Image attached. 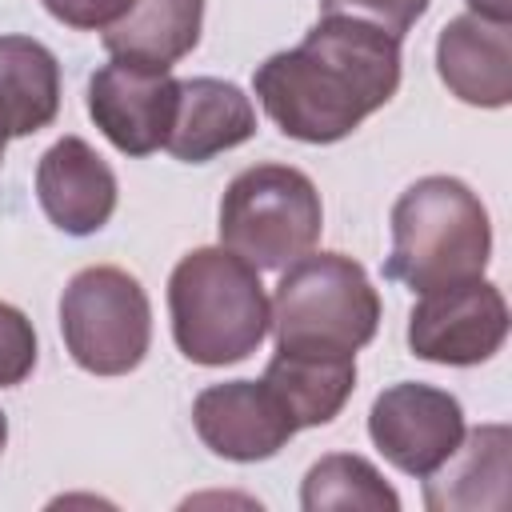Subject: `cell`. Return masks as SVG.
<instances>
[{
    "label": "cell",
    "instance_id": "6da1fadb",
    "mask_svg": "<svg viewBox=\"0 0 512 512\" xmlns=\"http://www.w3.org/2000/svg\"><path fill=\"white\" fill-rule=\"evenodd\" d=\"M400 88V40L352 20L320 16L288 52H272L252 72V92L268 120L304 144L352 136Z\"/></svg>",
    "mask_w": 512,
    "mask_h": 512
},
{
    "label": "cell",
    "instance_id": "7a4b0ae2",
    "mask_svg": "<svg viewBox=\"0 0 512 512\" xmlns=\"http://www.w3.org/2000/svg\"><path fill=\"white\" fill-rule=\"evenodd\" d=\"M172 340L184 360L224 368L248 360L272 324V304L260 272L236 252L192 248L168 276Z\"/></svg>",
    "mask_w": 512,
    "mask_h": 512
},
{
    "label": "cell",
    "instance_id": "3957f363",
    "mask_svg": "<svg viewBox=\"0 0 512 512\" xmlns=\"http://www.w3.org/2000/svg\"><path fill=\"white\" fill-rule=\"evenodd\" d=\"M392 252L384 276L412 292L484 276L492 220L480 196L456 176H420L392 204Z\"/></svg>",
    "mask_w": 512,
    "mask_h": 512
},
{
    "label": "cell",
    "instance_id": "277c9868",
    "mask_svg": "<svg viewBox=\"0 0 512 512\" xmlns=\"http://www.w3.org/2000/svg\"><path fill=\"white\" fill-rule=\"evenodd\" d=\"M276 348L356 356L380 328V296L368 272L344 252L292 260L272 292Z\"/></svg>",
    "mask_w": 512,
    "mask_h": 512
},
{
    "label": "cell",
    "instance_id": "5b68a950",
    "mask_svg": "<svg viewBox=\"0 0 512 512\" xmlns=\"http://www.w3.org/2000/svg\"><path fill=\"white\" fill-rule=\"evenodd\" d=\"M220 244L256 272L288 268L308 256L324 228L316 184L288 164H252L220 196Z\"/></svg>",
    "mask_w": 512,
    "mask_h": 512
},
{
    "label": "cell",
    "instance_id": "8992f818",
    "mask_svg": "<svg viewBox=\"0 0 512 512\" xmlns=\"http://www.w3.org/2000/svg\"><path fill=\"white\" fill-rule=\"evenodd\" d=\"M60 336L68 356L92 376H128L152 344V304L144 284L112 264L80 268L60 296Z\"/></svg>",
    "mask_w": 512,
    "mask_h": 512
},
{
    "label": "cell",
    "instance_id": "52a82bcc",
    "mask_svg": "<svg viewBox=\"0 0 512 512\" xmlns=\"http://www.w3.org/2000/svg\"><path fill=\"white\" fill-rule=\"evenodd\" d=\"M504 336L508 304L504 292L484 276L420 292L416 308L408 312V348L428 364H484L504 348Z\"/></svg>",
    "mask_w": 512,
    "mask_h": 512
},
{
    "label": "cell",
    "instance_id": "ba28073f",
    "mask_svg": "<svg viewBox=\"0 0 512 512\" xmlns=\"http://www.w3.org/2000/svg\"><path fill=\"white\" fill-rule=\"evenodd\" d=\"M368 436L376 452L404 476H432L464 440V408L452 392L400 380L388 384L368 412Z\"/></svg>",
    "mask_w": 512,
    "mask_h": 512
},
{
    "label": "cell",
    "instance_id": "9c48e42d",
    "mask_svg": "<svg viewBox=\"0 0 512 512\" xmlns=\"http://www.w3.org/2000/svg\"><path fill=\"white\" fill-rule=\"evenodd\" d=\"M180 104V80L168 68H148L112 56L88 80V116L124 156H152L168 144Z\"/></svg>",
    "mask_w": 512,
    "mask_h": 512
},
{
    "label": "cell",
    "instance_id": "30bf717a",
    "mask_svg": "<svg viewBox=\"0 0 512 512\" xmlns=\"http://www.w3.org/2000/svg\"><path fill=\"white\" fill-rule=\"evenodd\" d=\"M192 428L208 452L236 464L268 460L296 436L288 408L264 380L208 384L192 400Z\"/></svg>",
    "mask_w": 512,
    "mask_h": 512
},
{
    "label": "cell",
    "instance_id": "8fae6325",
    "mask_svg": "<svg viewBox=\"0 0 512 512\" xmlns=\"http://www.w3.org/2000/svg\"><path fill=\"white\" fill-rule=\"evenodd\" d=\"M116 172L80 136H60L36 164V200L68 236L100 232L116 212Z\"/></svg>",
    "mask_w": 512,
    "mask_h": 512
},
{
    "label": "cell",
    "instance_id": "7c38bea8",
    "mask_svg": "<svg viewBox=\"0 0 512 512\" xmlns=\"http://www.w3.org/2000/svg\"><path fill=\"white\" fill-rule=\"evenodd\" d=\"M436 72L444 88L472 108L512 100V24L464 12L436 36Z\"/></svg>",
    "mask_w": 512,
    "mask_h": 512
},
{
    "label": "cell",
    "instance_id": "4fadbf2b",
    "mask_svg": "<svg viewBox=\"0 0 512 512\" xmlns=\"http://www.w3.org/2000/svg\"><path fill=\"white\" fill-rule=\"evenodd\" d=\"M256 136V108L232 80L188 76L180 80V104L168 132V152L184 164H204Z\"/></svg>",
    "mask_w": 512,
    "mask_h": 512
},
{
    "label": "cell",
    "instance_id": "5bb4252c",
    "mask_svg": "<svg viewBox=\"0 0 512 512\" xmlns=\"http://www.w3.org/2000/svg\"><path fill=\"white\" fill-rule=\"evenodd\" d=\"M508 448L504 424H480L464 432L460 448L424 476V504L432 512H472L508 504Z\"/></svg>",
    "mask_w": 512,
    "mask_h": 512
},
{
    "label": "cell",
    "instance_id": "9a60e30c",
    "mask_svg": "<svg viewBox=\"0 0 512 512\" xmlns=\"http://www.w3.org/2000/svg\"><path fill=\"white\" fill-rule=\"evenodd\" d=\"M264 384L280 396L296 432L332 424L356 388V356L276 348V356L264 368Z\"/></svg>",
    "mask_w": 512,
    "mask_h": 512
},
{
    "label": "cell",
    "instance_id": "2e32d148",
    "mask_svg": "<svg viewBox=\"0 0 512 512\" xmlns=\"http://www.w3.org/2000/svg\"><path fill=\"white\" fill-rule=\"evenodd\" d=\"M204 0H136L132 12L104 32L108 56L148 68H172L200 44Z\"/></svg>",
    "mask_w": 512,
    "mask_h": 512
},
{
    "label": "cell",
    "instance_id": "e0dca14e",
    "mask_svg": "<svg viewBox=\"0 0 512 512\" xmlns=\"http://www.w3.org/2000/svg\"><path fill=\"white\" fill-rule=\"evenodd\" d=\"M0 112L12 136L48 128L60 112V64L32 36H0Z\"/></svg>",
    "mask_w": 512,
    "mask_h": 512
},
{
    "label": "cell",
    "instance_id": "ac0fdd59",
    "mask_svg": "<svg viewBox=\"0 0 512 512\" xmlns=\"http://www.w3.org/2000/svg\"><path fill=\"white\" fill-rule=\"evenodd\" d=\"M300 508L304 512H328V508H364V512H396L400 496L396 488L376 472L372 460L352 452H328L320 456L304 484H300Z\"/></svg>",
    "mask_w": 512,
    "mask_h": 512
},
{
    "label": "cell",
    "instance_id": "d6986e66",
    "mask_svg": "<svg viewBox=\"0 0 512 512\" xmlns=\"http://www.w3.org/2000/svg\"><path fill=\"white\" fill-rule=\"evenodd\" d=\"M36 328L32 320L16 308L0 300V388H16L32 376L36 368Z\"/></svg>",
    "mask_w": 512,
    "mask_h": 512
},
{
    "label": "cell",
    "instance_id": "ffe728a7",
    "mask_svg": "<svg viewBox=\"0 0 512 512\" xmlns=\"http://www.w3.org/2000/svg\"><path fill=\"white\" fill-rule=\"evenodd\" d=\"M324 16H352L364 20L396 40H404V32L428 12V0H320Z\"/></svg>",
    "mask_w": 512,
    "mask_h": 512
},
{
    "label": "cell",
    "instance_id": "44dd1931",
    "mask_svg": "<svg viewBox=\"0 0 512 512\" xmlns=\"http://www.w3.org/2000/svg\"><path fill=\"white\" fill-rule=\"evenodd\" d=\"M52 20L76 28V32H108L116 28L136 0H40Z\"/></svg>",
    "mask_w": 512,
    "mask_h": 512
},
{
    "label": "cell",
    "instance_id": "7402d4cb",
    "mask_svg": "<svg viewBox=\"0 0 512 512\" xmlns=\"http://www.w3.org/2000/svg\"><path fill=\"white\" fill-rule=\"evenodd\" d=\"M468 8L484 20H504L512 24V0H468Z\"/></svg>",
    "mask_w": 512,
    "mask_h": 512
},
{
    "label": "cell",
    "instance_id": "603a6c76",
    "mask_svg": "<svg viewBox=\"0 0 512 512\" xmlns=\"http://www.w3.org/2000/svg\"><path fill=\"white\" fill-rule=\"evenodd\" d=\"M8 140H12V132H8V120H4V112H0V160H4V148H8Z\"/></svg>",
    "mask_w": 512,
    "mask_h": 512
},
{
    "label": "cell",
    "instance_id": "cb8c5ba5",
    "mask_svg": "<svg viewBox=\"0 0 512 512\" xmlns=\"http://www.w3.org/2000/svg\"><path fill=\"white\" fill-rule=\"evenodd\" d=\"M4 444H8V416L0 412V452H4Z\"/></svg>",
    "mask_w": 512,
    "mask_h": 512
}]
</instances>
